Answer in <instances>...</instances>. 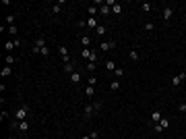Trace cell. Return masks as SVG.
<instances>
[{
  "instance_id": "1",
  "label": "cell",
  "mask_w": 186,
  "mask_h": 139,
  "mask_svg": "<svg viewBox=\"0 0 186 139\" xmlns=\"http://www.w3.org/2000/svg\"><path fill=\"white\" fill-rule=\"evenodd\" d=\"M31 116V108L27 106V104H21L17 110H15V121L17 123H21V121H27Z\"/></svg>"
},
{
  "instance_id": "2",
  "label": "cell",
  "mask_w": 186,
  "mask_h": 139,
  "mask_svg": "<svg viewBox=\"0 0 186 139\" xmlns=\"http://www.w3.org/2000/svg\"><path fill=\"white\" fill-rule=\"evenodd\" d=\"M81 56H83L85 60H89V62H97V58H99L95 50H89V48H83V50H81Z\"/></svg>"
},
{
  "instance_id": "3",
  "label": "cell",
  "mask_w": 186,
  "mask_h": 139,
  "mask_svg": "<svg viewBox=\"0 0 186 139\" xmlns=\"http://www.w3.org/2000/svg\"><path fill=\"white\" fill-rule=\"evenodd\" d=\"M58 52H60V58H62V62H64V64H66V62H73V60H71V56H68V48H66L64 44H60V46H58Z\"/></svg>"
},
{
  "instance_id": "4",
  "label": "cell",
  "mask_w": 186,
  "mask_h": 139,
  "mask_svg": "<svg viewBox=\"0 0 186 139\" xmlns=\"http://www.w3.org/2000/svg\"><path fill=\"white\" fill-rule=\"evenodd\" d=\"M114 48H116V42H114V40H106V42L99 44V50H101V52H110V50H114Z\"/></svg>"
},
{
  "instance_id": "5",
  "label": "cell",
  "mask_w": 186,
  "mask_h": 139,
  "mask_svg": "<svg viewBox=\"0 0 186 139\" xmlns=\"http://www.w3.org/2000/svg\"><path fill=\"white\" fill-rule=\"evenodd\" d=\"M186 79V73H178L176 77H172V87H180V83Z\"/></svg>"
},
{
  "instance_id": "6",
  "label": "cell",
  "mask_w": 186,
  "mask_h": 139,
  "mask_svg": "<svg viewBox=\"0 0 186 139\" xmlns=\"http://www.w3.org/2000/svg\"><path fill=\"white\" fill-rule=\"evenodd\" d=\"M93 114H95V108H93V104H87L85 110H83V116H85V119H91Z\"/></svg>"
},
{
  "instance_id": "7",
  "label": "cell",
  "mask_w": 186,
  "mask_h": 139,
  "mask_svg": "<svg viewBox=\"0 0 186 139\" xmlns=\"http://www.w3.org/2000/svg\"><path fill=\"white\" fill-rule=\"evenodd\" d=\"M33 54H37V56H50V48H48V46H43V48H39V50H31Z\"/></svg>"
},
{
  "instance_id": "8",
  "label": "cell",
  "mask_w": 186,
  "mask_h": 139,
  "mask_svg": "<svg viewBox=\"0 0 186 139\" xmlns=\"http://www.w3.org/2000/svg\"><path fill=\"white\" fill-rule=\"evenodd\" d=\"M161 17H164V21H170V19L174 17V8H172V6H166V8H164V15H161Z\"/></svg>"
},
{
  "instance_id": "9",
  "label": "cell",
  "mask_w": 186,
  "mask_h": 139,
  "mask_svg": "<svg viewBox=\"0 0 186 139\" xmlns=\"http://www.w3.org/2000/svg\"><path fill=\"white\" fill-rule=\"evenodd\" d=\"M43 46H48V44H45V37H43V35H39V37L35 40V44H33V48H35V50H39V48H43Z\"/></svg>"
},
{
  "instance_id": "10",
  "label": "cell",
  "mask_w": 186,
  "mask_h": 139,
  "mask_svg": "<svg viewBox=\"0 0 186 139\" xmlns=\"http://www.w3.org/2000/svg\"><path fill=\"white\" fill-rule=\"evenodd\" d=\"M161 119H164V116H161V112H159V110H153V114H151V123H153V125H157Z\"/></svg>"
},
{
  "instance_id": "11",
  "label": "cell",
  "mask_w": 186,
  "mask_h": 139,
  "mask_svg": "<svg viewBox=\"0 0 186 139\" xmlns=\"http://www.w3.org/2000/svg\"><path fill=\"white\" fill-rule=\"evenodd\" d=\"M87 27H91V29H97V27H99L97 19H95V17H89V19H87Z\"/></svg>"
},
{
  "instance_id": "12",
  "label": "cell",
  "mask_w": 186,
  "mask_h": 139,
  "mask_svg": "<svg viewBox=\"0 0 186 139\" xmlns=\"http://www.w3.org/2000/svg\"><path fill=\"white\" fill-rule=\"evenodd\" d=\"M79 42H81L83 48H89V46H91V37H89V35H81V37H79Z\"/></svg>"
},
{
  "instance_id": "13",
  "label": "cell",
  "mask_w": 186,
  "mask_h": 139,
  "mask_svg": "<svg viewBox=\"0 0 186 139\" xmlns=\"http://www.w3.org/2000/svg\"><path fill=\"white\" fill-rule=\"evenodd\" d=\"M15 48H17V46H15V42H13V40H6V42H4V50H6L8 54H10Z\"/></svg>"
},
{
  "instance_id": "14",
  "label": "cell",
  "mask_w": 186,
  "mask_h": 139,
  "mask_svg": "<svg viewBox=\"0 0 186 139\" xmlns=\"http://www.w3.org/2000/svg\"><path fill=\"white\" fill-rule=\"evenodd\" d=\"M17 129H19L21 133H27V129H29V123H27V121H21V123H17Z\"/></svg>"
},
{
  "instance_id": "15",
  "label": "cell",
  "mask_w": 186,
  "mask_h": 139,
  "mask_svg": "<svg viewBox=\"0 0 186 139\" xmlns=\"http://www.w3.org/2000/svg\"><path fill=\"white\" fill-rule=\"evenodd\" d=\"M64 73L73 75V73H75V62H66V64H64Z\"/></svg>"
},
{
  "instance_id": "16",
  "label": "cell",
  "mask_w": 186,
  "mask_h": 139,
  "mask_svg": "<svg viewBox=\"0 0 186 139\" xmlns=\"http://www.w3.org/2000/svg\"><path fill=\"white\" fill-rule=\"evenodd\" d=\"M0 75H2V77H10V75H13V68H10L8 64H4V66H2V73H0Z\"/></svg>"
},
{
  "instance_id": "17",
  "label": "cell",
  "mask_w": 186,
  "mask_h": 139,
  "mask_svg": "<svg viewBox=\"0 0 186 139\" xmlns=\"http://www.w3.org/2000/svg\"><path fill=\"white\" fill-rule=\"evenodd\" d=\"M124 73H126V71H124V68H122V66H116V71H114V75H116V79H122V77H124Z\"/></svg>"
},
{
  "instance_id": "18",
  "label": "cell",
  "mask_w": 186,
  "mask_h": 139,
  "mask_svg": "<svg viewBox=\"0 0 186 139\" xmlns=\"http://www.w3.org/2000/svg\"><path fill=\"white\" fill-rule=\"evenodd\" d=\"M110 13H112V8H110V6H108V4H103V6H101V8H99V15H101V17H108V15H110Z\"/></svg>"
},
{
  "instance_id": "19",
  "label": "cell",
  "mask_w": 186,
  "mask_h": 139,
  "mask_svg": "<svg viewBox=\"0 0 186 139\" xmlns=\"http://www.w3.org/2000/svg\"><path fill=\"white\" fill-rule=\"evenodd\" d=\"M71 81H73L75 85H79V83H81V73H77V71H75V73L71 75Z\"/></svg>"
},
{
  "instance_id": "20",
  "label": "cell",
  "mask_w": 186,
  "mask_h": 139,
  "mask_svg": "<svg viewBox=\"0 0 186 139\" xmlns=\"http://www.w3.org/2000/svg\"><path fill=\"white\" fill-rule=\"evenodd\" d=\"M112 13H114V15H122V4H120V2H116V4L112 6Z\"/></svg>"
},
{
  "instance_id": "21",
  "label": "cell",
  "mask_w": 186,
  "mask_h": 139,
  "mask_svg": "<svg viewBox=\"0 0 186 139\" xmlns=\"http://www.w3.org/2000/svg\"><path fill=\"white\" fill-rule=\"evenodd\" d=\"M85 96H87V98H93V96H95V87L87 85V89H85Z\"/></svg>"
},
{
  "instance_id": "22",
  "label": "cell",
  "mask_w": 186,
  "mask_h": 139,
  "mask_svg": "<svg viewBox=\"0 0 186 139\" xmlns=\"http://www.w3.org/2000/svg\"><path fill=\"white\" fill-rule=\"evenodd\" d=\"M128 58H130V60H134V62H136V60H138V58H141V56H138V52H136V50H134V48H132V50H130V52H128Z\"/></svg>"
},
{
  "instance_id": "23",
  "label": "cell",
  "mask_w": 186,
  "mask_h": 139,
  "mask_svg": "<svg viewBox=\"0 0 186 139\" xmlns=\"http://www.w3.org/2000/svg\"><path fill=\"white\" fill-rule=\"evenodd\" d=\"M106 33H108V27H106V25H99V27L95 29V35H106Z\"/></svg>"
},
{
  "instance_id": "24",
  "label": "cell",
  "mask_w": 186,
  "mask_h": 139,
  "mask_svg": "<svg viewBox=\"0 0 186 139\" xmlns=\"http://www.w3.org/2000/svg\"><path fill=\"white\" fill-rule=\"evenodd\" d=\"M106 71H112V73L116 71V62H114V60H108V62H106Z\"/></svg>"
},
{
  "instance_id": "25",
  "label": "cell",
  "mask_w": 186,
  "mask_h": 139,
  "mask_svg": "<svg viewBox=\"0 0 186 139\" xmlns=\"http://www.w3.org/2000/svg\"><path fill=\"white\" fill-rule=\"evenodd\" d=\"M157 125H159L161 129H164V131H166V129H170V121H168V119H161V121H159Z\"/></svg>"
},
{
  "instance_id": "26",
  "label": "cell",
  "mask_w": 186,
  "mask_h": 139,
  "mask_svg": "<svg viewBox=\"0 0 186 139\" xmlns=\"http://www.w3.org/2000/svg\"><path fill=\"white\" fill-rule=\"evenodd\" d=\"M141 8H143L145 13H151V11H153V4H151V2H143V4H141Z\"/></svg>"
},
{
  "instance_id": "27",
  "label": "cell",
  "mask_w": 186,
  "mask_h": 139,
  "mask_svg": "<svg viewBox=\"0 0 186 139\" xmlns=\"http://www.w3.org/2000/svg\"><path fill=\"white\" fill-rule=\"evenodd\" d=\"M4 62H6L8 66H13V64H15V56H13V54H6V56H4Z\"/></svg>"
},
{
  "instance_id": "28",
  "label": "cell",
  "mask_w": 186,
  "mask_h": 139,
  "mask_svg": "<svg viewBox=\"0 0 186 139\" xmlns=\"http://www.w3.org/2000/svg\"><path fill=\"white\" fill-rule=\"evenodd\" d=\"M110 89H112V91H116V89H120V81H118V79H114V81L110 83Z\"/></svg>"
},
{
  "instance_id": "29",
  "label": "cell",
  "mask_w": 186,
  "mask_h": 139,
  "mask_svg": "<svg viewBox=\"0 0 186 139\" xmlns=\"http://www.w3.org/2000/svg\"><path fill=\"white\" fill-rule=\"evenodd\" d=\"M95 68H97V62H87V71L89 73H93Z\"/></svg>"
},
{
  "instance_id": "30",
  "label": "cell",
  "mask_w": 186,
  "mask_h": 139,
  "mask_svg": "<svg viewBox=\"0 0 186 139\" xmlns=\"http://www.w3.org/2000/svg\"><path fill=\"white\" fill-rule=\"evenodd\" d=\"M60 8H62V4H60V2H56V4L52 6V15H58V13H60Z\"/></svg>"
},
{
  "instance_id": "31",
  "label": "cell",
  "mask_w": 186,
  "mask_h": 139,
  "mask_svg": "<svg viewBox=\"0 0 186 139\" xmlns=\"http://www.w3.org/2000/svg\"><path fill=\"white\" fill-rule=\"evenodd\" d=\"M77 27H79V29H85V27H87V21H85V19L77 21Z\"/></svg>"
},
{
  "instance_id": "32",
  "label": "cell",
  "mask_w": 186,
  "mask_h": 139,
  "mask_svg": "<svg viewBox=\"0 0 186 139\" xmlns=\"http://www.w3.org/2000/svg\"><path fill=\"white\" fill-rule=\"evenodd\" d=\"M15 19H17L15 15H8V17H6V23H8V27H10V25H15Z\"/></svg>"
},
{
  "instance_id": "33",
  "label": "cell",
  "mask_w": 186,
  "mask_h": 139,
  "mask_svg": "<svg viewBox=\"0 0 186 139\" xmlns=\"http://www.w3.org/2000/svg\"><path fill=\"white\" fill-rule=\"evenodd\" d=\"M8 33H10V35H17V33H19L17 25H10V27H8Z\"/></svg>"
},
{
  "instance_id": "34",
  "label": "cell",
  "mask_w": 186,
  "mask_h": 139,
  "mask_svg": "<svg viewBox=\"0 0 186 139\" xmlns=\"http://www.w3.org/2000/svg\"><path fill=\"white\" fill-rule=\"evenodd\" d=\"M178 112H180V114H184V112H186V104H184V102H182V104H178Z\"/></svg>"
},
{
  "instance_id": "35",
  "label": "cell",
  "mask_w": 186,
  "mask_h": 139,
  "mask_svg": "<svg viewBox=\"0 0 186 139\" xmlns=\"http://www.w3.org/2000/svg\"><path fill=\"white\" fill-rule=\"evenodd\" d=\"M87 11H89V15H91V17H95V13H97V8H95V6H87Z\"/></svg>"
},
{
  "instance_id": "36",
  "label": "cell",
  "mask_w": 186,
  "mask_h": 139,
  "mask_svg": "<svg viewBox=\"0 0 186 139\" xmlns=\"http://www.w3.org/2000/svg\"><path fill=\"white\" fill-rule=\"evenodd\" d=\"M153 29H155L153 23H145V31H153Z\"/></svg>"
},
{
  "instance_id": "37",
  "label": "cell",
  "mask_w": 186,
  "mask_h": 139,
  "mask_svg": "<svg viewBox=\"0 0 186 139\" xmlns=\"http://www.w3.org/2000/svg\"><path fill=\"white\" fill-rule=\"evenodd\" d=\"M91 104H93V108H95V112L101 110V102H91Z\"/></svg>"
},
{
  "instance_id": "38",
  "label": "cell",
  "mask_w": 186,
  "mask_h": 139,
  "mask_svg": "<svg viewBox=\"0 0 186 139\" xmlns=\"http://www.w3.org/2000/svg\"><path fill=\"white\" fill-rule=\"evenodd\" d=\"M95 83H97V77H89V85L91 87H95Z\"/></svg>"
},
{
  "instance_id": "39",
  "label": "cell",
  "mask_w": 186,
  "mask_h": 139,
  "mask_svg": "<svg viewBox=\"0 0 186 139\" xmlns=\"http://www.w3.org/2000/svg\"><path fill=\"white\" fill-rule=\"evenodd\" d=\"M89 137H91V139H97V137H99V133H97V131H91V133H89Z\"/></svg>"
},
{
  "instance_id": "40",
  "label": "cell",
  "mask_w": 186,
  "mask_h": 139,
  "mask_svg": "<svg viewBox=\"0 0 186 139\" xmlns=\"http://www.w3.org/2000/svg\"><path fill=\"white\" fill-rule=\"evenodd\" d=\"M0 119H2V121H6V119H8V112H6V110H2V114H0Z\"/></svg>"
},
{
  "instance_id": "41",
  "label": "cell",
  "mask_w": 186,
  "mask_h": 139,
  "mask_svg": "<svg viewBox=\"0 0 186 139\" xmlns=\"http://www.w3.org/2000/svg\"><path fill=\"white\" fill-rule=\"evenodd\" d=\"M81 139H91V137H87V135H85V137H81Z\"/></svg>"
}]
</instances>
